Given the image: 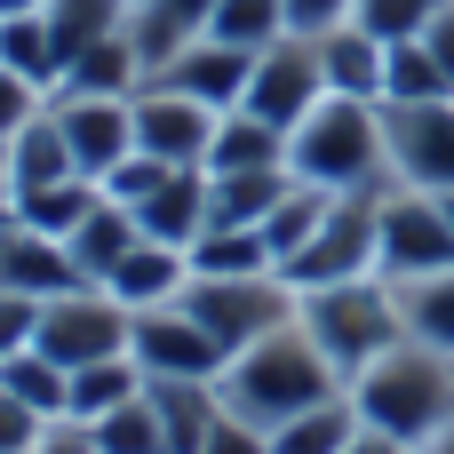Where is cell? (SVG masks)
Here are the masks:
<instances>
[{"instance_id":"277c9868","label":"cell","mask_w":454,"mask_h":454,"mask_svg":"<svg viewBox=\"0 0 454 454\" xmlns=\"http://www.w3.org/2000/svg\"><path fill=\"white\" fill-rule=\"evenodd\" d=\"M295 319H303V335L327 351V367H335L343 383H351L359 367H375L391 343H407L399 287H391L383 271L343 279V287H311V295H295Z\"/></svg>"},{"instance_id":"8fae6325","label":"cell","mask_w":454,"mask_h":454,"mask_svg":"<svg viewBox=\"0 0 454 454\" xmlns=\"http://www.w3.org/2000/svg\"><path fill=\"white\" fill-rule=\"evenodd\" d=\"M128 112H136V152H152L168 168H200L207 144H215V120H223L207 104H192L184 88H168V80H144L128 96Z\"/></svg>"},{"instance_id":"ba28073f","label":"cell","mask_w":454,"mask_h":454,"mask_svg":"<svg viewBox=\"0 0 454 454\" xmlns=\"http://www.w3.org/2000/svg\"><path fill=\"white\" fill-rule=\"evenodd\" d=\"M128 327H136V311H120L104 287H72V295L40 303L32 351H48L64 375H80V367H96V359H128Z\"/></svg>"},{"instance_id":"f1b7e54d","label":"cell","mask_w":454,"mask_h":454,"mask_svg":"<svg viewBox=\"0 0 454 454\" xmlns=\"http://www.w3.org/2000/svg\"><path fill=\"white\" fill-rule=\"evenodd\" d=\"M136 391H144V367H136V359H96V367L72 375V407H64V423H104V415L128 407Z\"/></svg>"},{"instance_id":"74e56055","label":"cell","mask_w":454,"mask_h":454,"mask_svg":"<svg viewBox=\"0 0 454 454\" xmlns=\"http://www.w3.org/2000/svg\"><path fill=\"white\" fill-rule=\"evenodd\" d=\"M200 454H271V431H255L247 415H231V407H223V415H215V431L200 439Z\"/></svg>"},{"instance_id":"8d00e7d4","label":"cell","mask_w":454,"mask_h":454,"mask_svg":"<svg viewBox=\"0 0 454 454\" xmlns=\"http://www.w3.org/2000/svg\"><path fill=\"white\" fill-rule=\"evenodd\" d=\"M40 112H48V96H40L24 72H8V64H0V144H16Z\"/></svg>"},{"instance_id":"1f68e13d","label":"cell","mask_w":454,"mask_h":454,"mask_svg":"<svg viewBox=\"0 0 454 454\" xmlns=\"http://www.w3.org/2000/svg\"><path fill=\"white\" fill-rule=\"evenodd\" d=\"M88 439H96V454H168V423H160L152 391H136L128 407H112L104 423H88Z\"/></svg>"},{"instance_id":"5bb4252c","label":"cell","mask_w":454,"mask_h":454,"mask_svg":"<svg viewBox=\"0 0 454 454\" xmlns=\"http://www.w3.org/2000/svg\"><path fill=\"white\" fill-rule=\"evenodd\" d=\"M72 287H96L80 263H72V247L64 239H40L32 223H0V295H24V303H56V295H72Z\"/></svg>"},{"instance_id":"ac0fdd59","label":"cell","mask_w":454,"mask_h":454,"mask_svg":"<svg viewBox=\"0 0 454 454\" xmlns=\"http://www.w3.org/2000/svg\"><path fill=\"white\" fill-rule=\"evenodd\" d=\"M311 48H319V80H327V96L383 104V64H391V48H383L375 32H359V24H335V32H319Z\"/></svg>"},{"instance_id":"83f0119b","label":"cell","mask_w":454,"mask_h":454,"mask_svg":"<svg viewBox=\"0 0 454 454\" xmlns=\"http://www.w3.org/2000/svg\"><path fill=\"white\" fill-rule=\"evenodd\" d=\"M192 271H200V279H239V271H279V255H271L263 231H223V223H207V231L192 239Z\"/></svg>"},{"instance_id":"cb8c5ba5","label":"cell","mask_w":454,"mask_h":454,"mask_svg":"<svg viewBox=\"0 0 454 454\" xmlns=\"http://www.w3.org/2000/svg\"><path fill=\"white\" fill-rule=\"evenodd\" d=\"M96 200H104L96 176H64V184H48V192H24V200H16V223H32L40 239H72V231L96 215Z\"/></svg>"},{"instance_id":"9c48e42d","label":"cell","mask_w":454,"mask_h":454,"mask_svg":"<svg viewBox=\"0 0 454 454\" xmlns=\"http://www.w3.org/2000/svg\"><path fill=\"white\" fill-rule=\"evenodd\" d=\"M128 359L144 367V383H215V375L231 367V351H223L184 303L136 311V327H128Z\"/></svg>"},{"instance_id":"ab89813d","label":"cell","mask_w":454,"mask_h":454,"mask_svg":"<svg viewBox=\"0 0 454 454\" xmlns=\"http://www.w3.org/2000/svg\"><path fill=\"white\" fill-rule=\"evenodd\" d=\"M335 24H351V0H287V32L295 40H319Z\"/></svg>"},{"instance_id":"f35d334b","label":"cell","mask_w":454,"mask_h":454,"mask_svg":"<svg viewBox=\"0 0 454 454\" xmlns=\"http://www.w3.org/2000/svg\"><path fill=\"white\" fill-rule=\"evenodd\" d=\"M40 431H48V423H40V415L0 383V454H32V447H40Z\"/></svg>"},{"instance_id":"7bdbcfd3","label":"cell","mask_w":454,"mask_h":454,"mask_svg":"<svg viewBox=\"0 0 454 454\" xmlns=\"http://www.w3.org/2000/svg\"><path fill=\"white\" fill-rule=\"evenodd\" d=\"M423 48L439 56V72L454 80V0H439V16H431V32H423Z\"/></svg>"},{"instance_id":"d6986e66","label":"cell","mask_w":454,"mask_h":454,"mask_svg":"<svg viewBox=\"0 0 454 454\" xmlns=\"http://www.w3.org/2000/svg\"><path fill=\"white\" fill-rule=\"evenodd\" d=\"M207 176H255V168H287V128L255 120V112H223L215 120V144L200 160Z\"/></svg>"},{"instance_id":"60d3db41","label":"cell","mask_w":454,"mask_h":454,"mask_svg":"<svg viewBox=\"0 0 454 454\" xmlns=\"http://www.w3.org/2000/svg\"><path fill=\"white\" fill-rule=\"evenodd\" d=\"M32 319H40V303H24V295H0V359H16V351L32 343Z\"/></svg>"},{"instance_id":"603a6c76","label":"cell","mask_w":454,"mask_h":454,"mask_svg":"<svg viewBox=\"0 0 454 454\" xmlns=\"http://www.w3.org/2000/svg\"><path fill=\"white\" fill-rule=\"evenodd\" d=\"M8 176H16V200H24V192H48V184H64V176H80V168H72V144H64V128H56V112H40V120L8 144Z\"/></svg>"},{"instance_id":"9a60e30c","label":"cell","mask_w":454,"mask_h":454,"mask_svg":"<svg viewBox=\"0 0 454 454\" xmlns=\"http://www.w3.org/2000/svg\"><path fill=\"white\" fill-rule=\"evenodd\" d=\"M247 72H255V56H247V48L192 40V48H176V56H168V72H152V80L184 88V96H192V104H207V112H239V104H247Z\"/></svg>"},{"instance_id":"d4e9b609","label":"cell","mask_w":454,"mask_h":454,"mask_svg":"<svg viewBox=\"0 0 454 454\" xmlns=\"http://www.w3.org/2000/svg\"><path fill=\"white\" fill-rule=\"evenodd\" d=\"M136 239H144V231H136V207H120V200H96V215H88V223H80L64 247H72V263H80V271L104 287V279H112V263H120Z\"/></svg>"},{"instance_id":"7a4b0ae2","label":"cell","mask_w":454,"mask_h":454,"mask_svg":"<svg viewBox=\"0 0 454 454\" xmlns=\"http://www.w3.org/2000/svg\"><path fill=\"white\" fill-rule=\"evenodd\" d=\"M287 176L311 192H391V152H383V104L359 96H319L287 128Z\"/></svg>"},{"instance_id":"4316f807","label":"cell","mask_w":454,"mask_h":454,"mask_svg":"<svg viewBox=\"0 0 454 454\" xmlns=\"http://www.w3.org/2000/svg\"><path fill=\"white\" fill-rule=\"evenodd\" d=\"M399 319H407L415 343H431L439 359H454V263L431 271V279H407V287H399Z\"/></svg>"},{"instance_id":"7c38bea8","label":"cell","mask_w":454,"mask_h":454,"mask_svg":"<svg viewBox=\"0 0 454 454\" xmlns=\"http://www.w3.org/2000/svg\"><path fill=\"white\" fill-rule=\"evenodd\" d=\"M48 112H56V128H64V144H72V168L80 176H112L128 152H136V112H128V96H48Z\"/></svg>"},{"instance_id":"ffe728a7","label":"cell","mask_w":454,"mask_h":454,"mask_svg":"<svg viewBox=\"0 0 454 454\" xmlns=\"http://www.w3.org/2000/svg\"><path fill=\"white\" fill-rule=\"evenodd\" d=\"M295 192V176L287 168H255V176H207V223H223V231H263L271 223V207Z\"/></svg>"},{"instance_id":"e0dca14e","label":"cell","mask_w":454,"mask_h":454,"mask_svg":"<svg viewBox=\"0 0 454 454\" xmlns=\"http://www.w3.org/2000/svg\"><path fill=\"white\" fill-rule=\"evenodd\" d=\"M136 231L192 255V239L207 231V168H168V184L136 200Z\"/></svg>"},{"instance_id":"681fc988","label":"cell","mask_w":454,"mask_h":454,"mask_svg":"<svg viewBox=\"0 0 454 454\" xmlns=\"http://www.w3.org/2000/svg\"><path fill=\"white\" fill-rule=\"evenodd\" d=\"M128 8H136V0H128Z\"/></svg>"},{"instance_id":"4fadbf2b","label":"cell","mask_w":454,"mask_h":454,"mask_svg":"<svg viewBox=\"0 0 454 454\" xmlns=\"http://www.w3.org/2000/svg\"><path fill=\"white\" fill-rule=\"evenodd\" d=\"M319 96H327V80H319V48L287 32L279 48L255 56V72H247V104H239V112H255V120H271V128H295Z\"/></svg>"},{"instance_id":"7dc6e473","label":"cell","mask_w":454,"mask_h":454,"mask_svg":"<svg viewBox=\"0 0 454 454\" xmlns=\"http://www.w3.org/2000/svg\"><path fill=\"white\" fill-rule=\"evenodd\" d=\"M32 8H48V0H0V16H32Z\"/></svg>"},{"instance_id":"6da1fadb","label":"cell","mask_w":454,"mask_h":454,"mask_svg":"<svg viewBox=\"0 0 454 454\" xmlns=\"http://www.w3.org/2000/svg\"><path fill=\"white\" fill-rule=\"evenodd\" d=\"M215 391H223V407H231V415H247L255 431H279V423H295V415L327 407V399L343 391V375H335V367H327V351L303 335V319H287V327H271L263 343L231 351V367L215 375Z\"/></svg>"},{"instance_id":"7402d4cb","label":"cell","mask_w":454,"mask_h":454,"mask_svg":"<svg viewBox=\"0 0 454 454\" xmlns=\"http://www.w3.org/2000/svg\"><path fill=\"white\" fill-rule=\"evenodd\" d=\"M0 64L24 72L40 96L64 88V48H56V32H48V8H32V16H0Z\"/></svg>"},{"instance_id":"836d02e7","label":"cell","mask_w":454,"mask_h":454,"mask_svg":"<svg viewBox=\"0 0 454 454\" xmlns=\"http://www.w3.org/2000/svg\"><path fill=\"white\" fill-rule=\"evenodd\" d=\"M439 96H454V80L439 72V56H431L423 40L391 48V64H383V104H439Z\"/></svg>"},{"instance_id":"f546056e","label":"cell","mask_w":454,"mask_h":454,"mask_svg":"<svg viewBox=\"0 0 454 454\" xmlns=\"http://www.w3.org/2000/svg\"><path fill=\"white\" fill-rule=\"evenodd\" d=\"M0 383H8V391L32 407L40 423H64V407H72V375H64L48 351H32V343H24L16 359H0Z\"/></svg>"},{"instance_id":"d590c367","label":"cell","mask_w":454,"mask_h":454,"mask_svg":"<svg viewBox=\"0 0 454 454\" xmlns=\"http://www.w3.org/2000/svg\"><path fill=\"white\" fill-rule=\"evenodd\" d=\"M431 16H439V0H351V24H359V32H375L383 48L423 40V32H431Z\"/></svg>"},{"instance_id":"bcb514c9","label":"cell","mask_w":454,"mask_h":454,"mask_svg":"<svg viewBox=\"0 0 454 454\" xmlns=\"http://www.w3.org/2000/svg\"><path fill=\"white\" fill-rule=\"evenodd\" d=\"M423 454H454V423L439 431V439H423Z\"/></svg>"},{"instance_id":"484cf974","label":"cell","mask_w":454,"mask_h":454,"mask_svg":"<svg viewBox=\"0 0 454 454\" xmlns=\"http://www.w3.org/2000/svg\"><path fill=\"white\" fill-rule=\"evenodd\" d=\"M367 423H359V407H351V391H335L327 407H311V415H295V423H279L271 431V454H351Z\"/></svg>"},{"instance_id":"5b68a950","label":"cell","mask_w":454,"mask_h":454,"mask_svg":"<svg viewBox=\"0 0 454 454\" xmlns=\"http://www.w3.org/2000/svg\"><path fill=\"white\" fill-rule=\"evenodd\" d=\"M447 263H454L447 200L391 184V192L375 200V271H383L391 287H407V279H431V271H447Z\"/></svg>"},{"instance_id":"52a82bcc","label":"cell","mask_w":454,"mask_h":454,"mask_svg":"<svg viewBox=\"0 0 454 454\" xmlns=\"http://www.w3.org/2000/svg\"><path fill=\"white\" fill-rule=\"evenodd\" d=\"M375 200H383V192H343V200L319 215V231L279 263V279H287L295 295H311V287H343V279H367V271H375Z\"/></svg>"},{"instance_id":"4dcf8cb0","label":"cell","mask_w":454,"mask_h":454,"mask_svg":"<svg viewBox=\"0 0 454 454\" xmlns=\"http://www.w3.org/2000/svg\"><path fill=\"white\" fill-rule=\"evenodd\" d=\"M207 40H223V48H247V56L279 48V40H287V0H215V16H207Z\"/></svg>"},{"instance_id":"2e32d148","label":"cell","mask_w":454,"mask_h":454,"mask_svg":"<svg viewBox=\"0 0 454 454\" xmlns=\"http://www.w3.org/2000/svg\"><path fill=\"white\" fill-rule=\"evenodd\" d=\"M184 287H192V255H184V247H160V239H136V247L112 263V279H104V295H112L120 311L184 303Z\"/></svg>"},{"instance_id":"e575fe53","label":"cell","mask_w":454,"mask_h":454,"mask_svg":"<svg viewBox=\"0 0 454 454\" xmlns=\"http://www.w3.org/2000/svg\"><path fill=\"white\" fill-rule=\"evenodd\" d=\"M335 200H343V192H311V184H295V192H287V200L271 207V223H263V239H271V255L287 263V255H295V247H303V239L319 231V215H327Z\"/></svg>"},{"instance_id":"30bf717a","label":"cell","mask_w":454,"mask_h":454,"mask_svg":"<svg viewBox=\"0 0 454 454\" xmlns=\"http://www.w3.org/2000/svg\"><path fill=\"white\" fill-rule=\"evenodd\" d=\"M383 152H391V184L454 192V96H439V104H383Z\"/></svg>"},{"instance_id":"ee69618b","label":"cell","mask_w":454,"mask_h":454,"mask_svg":"<svg viewBox=\"0 0 454 454\" xmlns=\"http://www.w3.org/2000/svg\"><path fill=\"white\" fill-rule=\"evenodd\" d=\"M351 454H423V447H407V439H383V431H359V439H351Z\"/></svg>"},{"instance_id":"b9f144b4","label":"cell","mask_w":454,"mask_h":454,"mask_svg":"<svg viewBox=\"0 0 454 454\" xmlns=\"http://www.w3.org/2000/svg\"><path fill=\"white\" fill-rule=\"evenodd\" d=\"M32 454H96V439H88V423H48Z\"/></svg>"},{"instance_id":"d6a6232c","label":"cell","mask_w":454,"mask_h":454,"mask_svg":"<svg viewBox=\"0 0 454 454\" xmlns=\"http://www.w3.org/2000/svg\"><path fill=\"white\" fill-rule=\"evenodd\" d=\"M128 24V0H48V32H56V48H64V64L80 56V48H96V40H112Z\"/></svg>"},{"instance_id":"c3c4849f","label":"cell","mask_w":454,"mask_h":454,"mask_svg":"<svg viewBox=\"0 0 454 454\" xmlns=\"http://www.w3.org/2000/svg\"><path fill=\"white\" fill-rule=\"evenodd\" d=\"M439 200H447V223H454V192H439Z\"/></svg>"},{"instance_id":"8992f818","label":"cell","mask_w":454,"mask_h":454,"mask_svg":"<svg viewBox=\"0 0 454 454\" xmlns=\"http://www.w3.org/2000/svg\"><path fill=\"white\" fill-rule=\"evenodd\" d=\"M184 311H192L223 351H247V343H263L271 327L295 319V287H287L279 271H239V279H200V271H192Z\"/></svg>"},{"instance_id":"f6af8a7d","label":"cell","mask_w":454,"mask_h":454,"mask_svg":"<svg viewBox=\"0 0 454 454\" xmlns=\"http://www.w3.org/2000/svg\"><path fill=\"white\" fill-rule=\"evenodd\" d=\"M16 215V176H8V144H0V223Z\"/></svg>"},{"instance_id":"44dd1931","label":"cell","mask_w":454,"mask_h":454,"mask_svg":"<svg viewBox=\"0 0 454 454\" xmlns=\"http://www.w3.org/2000/svg\"><path fill=\"white\" fill-rule=\"evenodd\" d=\"M152 72H144V56H136V40H128V24L112 32V40H96V48H80L72 64H64V88L72 96H136ZM56 88V96H64Z\"/></svg>"},{"instance_id":"3957f363","label":"cell","mask_w":454,"mask_h":454,"mask_svg":"<svg viewBox=\"0 0 454 454\" xmlns=\"http://www.w3.org/2000/svg\"><path fill=\"white\" fill-rule=\"evenodd\" d=\"M351 407H359V423L367 431H383V439H407V447H423V439H439L454 423V359H439L431 343H391L375 367H359L351 383Z\"/></svg>"}]
</instances>
